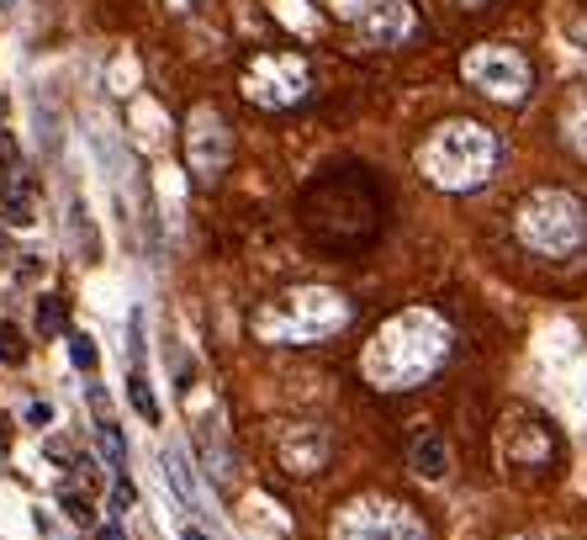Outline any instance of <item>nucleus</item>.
<instances>
[{
  "label": "nucleus",
  "mask_w": 587,
  "mask_h": 540,
  "mask_svg": "<svg viewBox=\"0 0 587 540\" xmlns=\"http://www.w3.org/2000/svg\"><path fill=\"white\" fill-rule=\"evenodd\" d=\"M445 361H450V324L429 307H402L371 334L360 372L376 392H408V387H424Z\"/></svg>",
  "instance_id": "obj_1"
},
{
  "label": "nucleus",
  "mask_w": 587,
  "mask_h": 540,
  "mask_svg": "<svg viewBox=\"0 0 587 540\" xmlns=\"http://www.w3.org/2000/svg\"><path fill=\"white\" fill-rule=\"evenodd\" d=\"M350 297L334 287H291L249 313V329L265 344H323L350 329Z\"/></svg>",
  "instance_id": "obj_2"
},
{
  "label": "nucleus",
  "mask_w": 587,
  "mask_h": 540,
  "mask_svg": "<svg viewBox=\"0 0 587 540\" xmlns=\"http://www.w3.org/2000/svg\"><path fill=\"white\" fill-rule=\"evenodd\" d=\"M419 169H424V180L439 186V191H476L498 169V133L471 123V117L439 123L419 143Z\"/></svg>",
  "instance_id": "obj_3"
},
{
  "label": "nucleus",
  "mask_w": 587,
  "mask_h": 540,
  "mask_svg": "<svg viewBox=\"0 0 587 540\" xmlns=\"http://www.w3.org/2000/svg\"><path fill=\"white\" fill-rule=\"evenodd\" d=\"M513 234L529 254H546V260H566L587 244V208L577 191H561V186H540L529 191L519 212H513Z\"/></svg>",
  "instance_id": "obj_4"
},
{
  "label": "nucleus",
  "mask_w": 587,
  "mask_h": 540,
  "mask_svg": "<svg viewBox=\"0 0 587 540\" xmlns=\"http://www.w3.org/2000/svg\"><path fill=\"white\" fill-rule=\"evenodd\" d=\"M238 85H243V96H249L260 112H286V106L308 101V90H313V70H308L302 53L265 48V53H254V59L243 64Z\"/></svg>",
  "instance_id": "obj_5"
},
{
  "label": "nucleus",
  "mask_w": 587,
  "mask_h": 540,
  "mask_svg": "<svg viewBox=\"0 0 587 540\" xmlns=\"http://www.w3.org/2000/svg\"><path fill=\"white\" fill-rule=\"evenodd\" d=\"M334 540H429V530L408 503L354 499L334 514Z\"/></svg>",
  "instance_id": "obj_6"
},
{
  "label": "nucleus",
  "mask_w": 587,
  "mask_h": 540,
  "mask_svg": "<svg viewBox=\"0 0 587 540\" xmlns=\"http://www.w3.org/2000/svg\"><path fill=\"white\" fill-rule=\"evenodd\" d=\"M461 80L476 85L482 96H492V101H524L529 96V59L519 53V48H503V42H482V48H471L466 59H461Z\"/></svg>",
  "instance_id": "obj_7"
},
{
  "label": "nucleus",
  "mask_w": 587,
  "mask_h": 540,
  "mask_svg": "<svg viewBox=\"0 0 587 540\" xmlns=\"http://www.w3.org/2000/svg\"><path fill=\"white\" fill-rule=\"evenodd\" d=\"M186 165H191L196 186H217L234 165V133L217 106H196L186 117Z\"/></svg>",
  "instance_id": "obj_8"
},
{
  "label": "nucleus",
  "mask_w": 587,
  "mask_h": 540,
  "mask_svg": "<svg viewBox=\"0 0 587 540\" xmlns=\"http://www.w3.org/2000/svg\"><path fill=\"white\" fill-rule=\"evenodd\" d=\"M354 33L371 48H397L419 33V11L408 0H371L360 16H354Z\"/></svg>",
  "instance_id": "obj_9"
},
{
  "label": "nucleus",
  "mask_w": 587,
  "mask_h": 540,
  "mask_svg": "<svg viewBox=\"0 0 587 540\" xmlns=\"http://www.w3.org/2000/svg\"><path fill=\"white\" fill-rule=\"evenodd\" d=\"M275 456H280V466H286L291 477H313V472H323L328 456H334V435H328L323 424H286Z\"/></svg>",
  "instance_id": "obj_10"
},
{
  "label": "nucleus",
  "mask_w": 587,
  "mask_h": 540,
  "mask_svg": "<svg viewBox=\"0 0 587 540\" xmlns=\"http://www.w3.org/2000/svg\"><path fill=\"white\" fill-rule=\"evenodd\" d=\"M550 435L540 418H513V424H503V461L509 466H546L550 461Z\"/></svg>",
  "instance_id": "obj_11"
},
{
  "label": "nucleus",
  "mask_w": 587,
  "mask_h": 540,
  "mask_svg": "<svg viewBox=\"0 0 587 540\" xmlns=\"http://www.w3.org/2000/svg\"><path fill=\"white\" fill-rule=\"evenodd\" d=\"M0 212H5L11 228H33V217H38V186L22 165L0 175Z\"/></svg>",
  "instance_id": "obj_12"
},
{
  "label": "nucleus",
  "mask_w": 587,
  "mask_h": 540,
  "mask_svg": "<svg viewBox=\"0 0 587 540\" xmlns=\"http://www.w3.org/2000/svg\"><path fill=\"white\" fill-rule=\"evenodd\" d=\"M159 466H164V482L175 488L180 508H196L201 493H196V477H191V461H186V451H180V445H164V451H159Z\"/></svg>",
  "instance_id": "obj_13"
},
{
  "label": "nucleus",
  "mask_w": 587,
  "mask_h": 540,
  "mask_svg": "<svg viewBox=\"0 0 587 540\" xmlns=\"http://www.w3.org/2000/svg\"><path fill=\"white\" fill-rule=\"evenodd\" d=\"M408 461H413V472H419L424 482H439V477L450 472V451H445V440H439V435H424V440H413Z\"/></svg>",
  "instance_id": "obj_14"
},
{
  "label": "nucleus",
  "mask_w": 587,
  "mask_h": 540,
  "mask_svg": "<svg viewBox=\"0 0 587 540\" xmlns=\"http://www.w3.org/2000/svg\"><path fill=\"white\" fill-rule=\"evenodd\" d=\"M38 334L42 339L70 334V302H64V297H53V291H42L38 297Z\"/></svg>",
  "instance_id": "obj_15"
},
{
  "label": "nucleus",
  "mask_w": 587,
  "mask_h": 540,
  "mask_svg": "<svg viewBox=\"0 0 587 540\" xmlns=\"http://www.w3.org/2000/svg\"><path fill=\"white\" fill-rule=\"evenodd\" d=\"M561 133H566L572 154H577V160H587V90H583V96H572V101H566V117H561Z\"/></svg>",
  "instance_id": "obj_16"
},
{
  "label": "nucleus",
  "mask_w": 587,
  "mask_h": 540,
  "mask_svg": "<svg viewBox=\"0 0 587 540\" xmlns=\"http://www.w3.org/2000/svg\"><path fill=\"white\" fill-rule=\"evenodd\" d=\"M101 456H107V472H112V477L127 472V440H122V429L112 418H101Z\"/></svg>",
  "instance_id": "obj_17"
},
{
  "label": "nucleus",
  "mask_w": 587,
  "mask_h": 540,
  "mask_svg": "<svg viewBox=\"0 0 587 540\" xmlns=\"http://www.w3.org/2000/svg\"><path fill=\"white\" fill-rule=\"evenodd\" d=\"M127 398H133V409H138V418H149V424H159V403L154 392H149V376L133 372L127 376Z\"/></svg>",
  "instance_id": "obj_18"
},
{
  "label": "nucleus",
  "mask_w": 587,
  "mask_h": 540,
  "mask_svg": "<svg viewBox=\"0 0 587 540\" xmlns=\"http://www.w3.org/2000/svg\"><path fill=\"white\" fill-rule=\"evenodd\" d=\"M59 508H64L75 525H96V503H90V493H79V488H64V493H59Z\"/></svg>",
  "instance_id": "obj_19"
},
{
  "label": "nucleus",
  "mask_w": 587,
  "mask_h": 540,
  "mask_svg": "<svg viewBox=\"0 0 587 540\" xmlns=\"http://www.w3.org/2000/svg\"><path fill=\"white\" fill-rule=\"evenodd\" d=\"M0 361H5V366H22V361H27V339H22L16 324H0Z\"/></svg>",
  "instance_id": "obj_20"
},
{
  "label": "nucleus",
  "mask_w": 587,
  "mask_h": 540,
  "mask_svg": "<svg viewBox=\"0 0 587 540\" xmlns=\"http://www.w3.org/2000/svg\"><path fill=\"white\" fill-rule=\"evenodd\" d=\"M133 503H138V488H133L127 472H117V477H112V514H127Z\"/></svg>",
  "instance_id": "obj_21"
},
{
  "label": "nucleus",
  "mask_w": 587,
  "mask_h": 540,
  "mask_svg": "<svg viewBox=\"0 0 587 540\" xmlns=\"http://www.w3.org/2000/svg\"><path fill=\"white\" fill-rule=\"evenodd\" d=\"M70 361H75L79 372H96V361H101V350H96V344H90L85 334H75V339H70Z\"/></svg>",
  "instance_id": "obj_22"
},
{
  "label": "nucleus",
  "mask_w": 587,
  "mask_h": 540,
  "mask_svg": "<svg viewBox=\"0 0 587 540\" xmlns=\"http://www.w3.org/2000/svg\"><path fill=\"white\" fill-rule=\"evenodd\" d=\"M27 424H53V409H48V403H33V409H27Z\"/></svg>",
  "instance_id": "obj_23"
},
{
  "label": "nucleus",
  "mask_w": 587,
  "mask_h": 540,
  "mask_svg": "<svg viewBox=\"0 0 587 540\" xmlns=\"http://www.w3.org/2000/svg\"><path fill=\"white\" fill-rule=\"evenodd\" d=\"M48 456H53V461H75V451H70L64 440H48Z\"/></svg>",
  "instance_id": "obj_24"
},
{
  "label": "nucleus",
  "mask_w": 587,
  "mask_h": 540,
  "mask_svg": "<svg viewBox=\"0 0 587 540\" xmlns=\"http://www.w3.org/2000/svg\"><path fill=\"white\" fill-rule=\"evenodd\" d=\"M96 540H127V536H122V525H101V530H96Z\"/></svg>",
  "instance_id": "obj_25"
},
{
  "label": "nucleus",
  "mask_w": 587,
  "mask_h": 540,
  "mask_svg": "<svg viewBox=\"0 0 587 540\" xmlns=\"http://www.w3.org/2000/svg\"><path fill=\"white\" fill-rule=\"evenodd\" d=\"M164 5H175V11H191V0H164Z\"/></svg>",
  "instance_id": "obj_26"
},
{
  "label": "nucleus",
  "mask_w": 587,
  "mask_h": 540,
  "mask_svg": "<svg viewBox=\"0 0 587 540\" xmlns=\"http://www.w3.org/2000/svg\"><path fill=\"white\" fill-rule=\"evenodd\" d=\"M5 254H11V244H5V228H0V260H5Z\"/></svg>",
  "instance_id": "obj_27"
},
{
  "label": "nucleus",
  "mask_w": 587,
  "mask_h": 540,
  "mask_svg": "<svg viewBox=\"0 0 587 540\" xmlns=\"http://www.w3.org/2000/svg\"><path fill=\"white\" fill-rule=\"evenodd\" d=\"M186 540H212V536H201V530H186Z\"/></svg>",
  "instance_id": "obj_28"
},
{
  "label": "nucleus",
  "mask_w": 587,
  "mask_h": 540,
  "mask_svg": "<svg viewBox=\"0 0 587 540\" xmlns=\"http://www.w3.org/2000/svg\"><path fill=\"white\" fill-rule=\"evenodd\" d=\"M0 11H11V0H0Z\"/></svg>",
  "instance_id": "obj_29"
},
{
  "label": "nucleus",
  "mask_w": 587,
  "mask_h": 540,
  "mask_svg": "<svg viewBox=\"0 0 587 540\" xmlns=\"http://www.w3.org/2000/svg\"><path fill=\"white\" fill-rule=\"evenodd\" d=\"M0 456H5V435H0Z\"/></svg>",
  "instance_id": "obj_30"
},
{
  "label": "nucleus",
  "mask_w": 587,
  "mask_h": 540,
  "mask_svg": "<svg viewBox=\"0 0 587 540\" xmlns=\"http://www.w3.org/2000/svg\"><path fill=\"white\" fill-rule=\"evenodd\" d=\"M509 540H535V536H509Z\"/></svg>",
  "instance_id": "obj_31"
},
{
  "label": "nucleus",
  "mask_w": 587,
  "mask_h": 540,
  "mask_svg": "<svg viewBox=\"0 0 587 540\" xmlns=\"http://www.w3.org/2000/svg\"><path fill=\"white\" fill-rule=\"evenodd\" d=\"M0 117H5V106H0Z\"/></svg>",
  "instance_id": "obj_32"
}]
</instances>
